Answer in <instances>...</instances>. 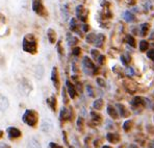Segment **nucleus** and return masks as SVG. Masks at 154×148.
I'll list each match as a JSON object with an SVG mask.
<instances>
[{
    "instance_id": "obj_32",
    "label": "nucleus",
    "mask_w": 154,
    "mask_h": 148,
    "mask_svg": "<svg viewBox=\"0 0 154 148\" xmlns=\"http://www.w3.org/2000/svg\"><path fill=\"white\" fill-rule=\"evenodd\" d=\"M51 129H52V124L51 123L47 124L46 122H43V124H42V131H45V133H49Z\"/></svg>"
},
{
    "instance_id": "obj_20",
    "label": "nucleus",
    "mask_w": 154,
    "mask_h": 148,
    "mask_svg": "<svg viewBox=\"0 0 154 148\" xmlns=\"http://www.w3.org/2000/svg\"><path fill=\"white\" fill-rule=\"evenodd\" d=\"M117 108L119 109V115L121 116V117L125 118V117H127V116L129 115V112H128L127 109L125 108V105H124V104L118 103L117 104Z\"/></svg>"
},
{
    "instance_id": "obj_21",
    "label": "nucleus",
    "mask_w": 154,
    "mask_h": 148,
    "mask_svg": "<svg viewBox=\"0 0 154 148\" xmlns=\"http://www.w3.org/2000/svg\"><path fill=\"white\" fill-rule=\"evenodd\" d=\"M104 106V100L102 98H98L93 102V108L96 111H101Z\"/></svg>"
},
{
    "instance_id": "obj_28",
    "label": "nucleus",
    "mask_w": 154,
    "mask_h": 148,
    "mask_svg": "<svg viewBox=\"0 0 154 148\" xmlns=\"http://www.w3.org/2000/svg\"><path fill=\"white\" fill-rule=\"evenodd\" d=\"M62 97H63V101H64V103L65 104H68L69 103V94H68V92H67V89H66V87L65 88H63V91H62Z\"/></svg>"
},
{
    "instance_id": "obj_44",
    "label": "nucleus",
    "mask_w": 154,
    "mask_h": 148,
    "mask_svg": "<svg viewBox=\"0 0 154 148\" xmlns=\"http://www.w3.org/2000/svg\"><path fill=\"white\" fill-rule=\"evenodd\" d=\"M49 148H63V147L60 146V145H57L54 142H50V144H49Z\"/></svg>"
},
{
    "instance_id": "obj_9",
    "label": "nucleus",
    "mask_w": 154,
    "mask_h": 148,
    "mask_svg": "<svg viewBox=\"0 0 154 148\" xmlns=\"http://www.w3.org/2000/svg\"><path fill=\"white\" fill-rule=\"evenodd\" d=\"M6 131H8V139H10V140H17V139L21 138V136H22L21 131H20L19 128H17V127L11 126L6 129Z\"/></svg>"
},
{
    "instance_id": "obj_23",
    "label": "nucleus",
    "mask_w": 154,
    "mask_h": 148,
    "mask_svg": "<svg viewBox=\"0 0 154 148\" xmlns=\"http://www.w3.org/2000/svg\"><path fill=\"white\" fill-rule=\"evenodd\" d=\"M107 141L110 143H112V144H116V143H118L120 141V136L118 135V134H112V133H109L107 135Z\"/></svg>"
},
{
    "instance_id": "obj_15",
    "label": "nucleus",
    "mask_w": 154,
    "mask_h": 148,
    "mask_svg": "<svg viewBox=\"0 0 154 148\" xmlns=\"http://www.w3.org/2000/svg\"><path fill=\"white\" fill-rule=\"evenodd\" d=\"M105 41H106L105 35H103V33H98L96 37V41H95L94 45L97 48H102L104 46V44H105Z\"/></svg>"
},
{
    "instance_id": "obj_39",
    "label": "nucleus",
    "mask_w": 154,
    "mask_h": 148,
    "mask_svg": "<svg viewBox=\"0 0 154 148\" xmlns=\"http://www.w3.org/2000/svg\"><path fill=\"white\" fill-rule=\"evenodd\" d=\"M105 60H106L105 56L102 55V54H100L99 58H98V60H97V62H98L99 65H104V64H105Z\"/></svg>"
},
{
    "instance_id": "obj_10",
    "label": "nucleus",
    "mask_w": 154,
    "mask_h": 148,
    "mask_svg": "<svg viewBox=\"0 0 154 148\" xmlns=\"http://www.w3.org/2000/svg\"><path fill=\"white\" fill-rule=\"evenodd\" d=\"M66 89H67V92H68V94H69L70 98L75 99L77 97V94H78L75 85H73L70 80H66Z\"/></svg>"
},
{
    "instance_id": "obj_46",
    "label": "nucleus",
    "mask_w": 154,
    "mask_h": 148,
    "mask_svg": "<svg viewBox=\"0 0 154 148\" xmlns=\"http://www.w3.org/2000/svg\"><path fill=\"white\" fill-rule=\"evenodd\" d=\"M128 148H137V145H134V144H131V145H129Z\"/></svg>"
},
{
    "instance_id": "obj_4",
    "label": "nucleus",
    "mask_w": 154,
    "mask_h": 148,
    "mask_svg": "<svg viewBox=\"0 0 154 148\" xmlns=\"http://www.w3.org/2000/svg\"><path fill=\"white\" fill-rule=\"evenodd\" d=\"M75 14H76V18L78 19V21L82 22V23H87L88 20H89L90 11L88 10L83 4H79V5L76 6Z\"/></svg>"
},
{
    "instance_id": "obj_8",
    "label": "nucleus",
    "mask_w": 154,
    "mask_h": 148,
    "mask_svg": "<svg viewBox=\"0 0 154 148\" xmlns=\"http://www.w3.org/2000/svg\"><path fill=\"white\" fill-rule=\"evenodd\" d=\"M74 117V113L72 111V109L68 110L66 108H63L60 112V120L63 122H66L68 120H72Z\"/></svg>"
},
{
    "instance_id": "obj_3",
    "label": "nucleus",
    "mask_w": 154,
    "mask_h": 148,
    "mask_svg": "<svg viewBox=\"0 0 154 148\" xmlns=\"http://www.w3.org/2000/svg\"><path fill=\"white\" fill-rule=\"evenodd\" d=\"M31 8H32V11L35 12V15H38V17L45 18V19L48 18L49 13H48V11H47L43 0H32V2H31Z\"/></svg>"
},
{
    "instance_id": "obj_38",
    "label": "nucleus",
    "mask_w": 154,
    "mask_h": 148,
    "mask_svg": "<svg viewBox=\"0 0 154 148\" xmlns=\"http://www.w3.org/2000/svg\"><path fill=\"white\" fill-rule=\"evenodd\" d=\"M122 1H123L124 3L126 4V5H128V6H132V5H134V4L137 3V0H122Z\"/></svg>"
},
{
    "instance_id": "obj_36",
    "label": "nucleus",
    "mask_w": 154,
    "mask_h": 148,
    "mask_svg": "<svg viewBox=\"0 0 154 148\" xmlns=\"http://www.w3.org/2000/svg\"><path fill=\"white\" fill-rule=\"evenodd\" d=\"M30 148H41V144L38 142L37 140H35V139H32L30 142Z\"/></svg>"
},
{
    "instance_id": "obj_16",
    "label": "nucleus",
    "mask_w": 154,
    "mask_h": 148,
    "mask_svg": "<svg viewBox=\"0 0 154 148\" xmlns=\"http://www.w3.org/2000/svg\"><path fill=\"white\" fill-rule=\"evenodd\" d=\"M91 118H92V122L96 125H99L101 122H102V116L95 111L91 112Z\"/></svg>"
},
{
    "instance_id": "obj_40",
    "label": "nucleus",
    "mask_w": 154,
    "mask_h": 148,
    "mask_svg": "<svg viewBox=\"0 0 154 148\" xmlns=\"http://www.w3.org/2000/svg\"><path fill=\"white\" fill-rule=\"evenodd\" d=\"M147 56H148L151 61H153L154 62V49L148 50V51H147Z\"/></svg>"
},
{
    "instance_id": "obj_11",
    "label": "nucleus",
    "mask_w": 154,
    "mask_h": 148,
    "mask_svg": "<svg viewBox=\"0 0 154 148\" xmlns=\"http://www.w3.org/2000/svg\"><path fill=\"white\" fill-rule=\"evenodd\" d=\"M31 89H32V87H31L30 83H29L27 79H23V80L20 83L19 90H20V92L22 93V95H28L29 93H30Z\"/></svg>"
},
{
    "instance_id": "obj_33",
    "label": "nucleus",
    "mask_w": 154,
    "mask_h": 148,
    "mask_svg": "<svg viewBox=\"0 0 154 148\" xmlns=\"http://www.w3.org/2000/svg\"><path fill=\"white\" fill-rule=\"evenodd\" d=\"M91 55H92L93 60L97 61L99 58V55H100V51H99L98 49H92L91 50Z\"/></svg>"
},
{
    "instance_id": "obj_22",
    "label": "nucleus",
    "mask_w": 154,
    "mask_h": 148,
    "mask_svg": "<svg viewBox=\"0 0 154 148\" xmlns=\"http://www.w3.org/2000/svg\"><path fill=\"white\" fill-rule=\"evenodd\" d=\"M149 30H150V24L148 23V22H145V23H143L141 25V36L142 37H146L147 35H148Z\"/></svg>"
},
{
    "instance_id": "obj_30",
    "label": "nucleus",
    "mask_w": 154,
    "mask_h": 148,
    "mask_svg": "<svg viewBox=\"0 0 154 148\" xmlns=\"http://www.w3.org/2000/svg\"><path fill=\"white\" fill-rule=\"evenodd\" d=\"M127 43L130 45L131 47H132V48H135V47H137V41H135V39L133 38L131 35L127 36Z\"/></svg>"
},
{
    "instance_id": "obj_47",
    "label": "nucleus",
    "mask_w": 154,
    "mask_h": 148,
    "mask_svg": "<svg viewBox=\"0 0 154 148\" xmlns=\"http://www.w3.org/2000/svg\"><path fill=\"white\" fill-rule=\"evenodd\" d=\"M3 137V131H0V139Z\"/></svg>"
},
{
    "instance_id": "obj_27",
    "label": "nucleus",
    "mask_w": 154,
    "mask_h": 148,
    "mask_svg": "<svg viewBox=\"0 0 154 148\" xmlns=\"http://www.w3.org/2000/svg\"><path fill=\"white\" fill-rule=\"evenodd\" d=\"M96 37H97V35H96V33H88V36L85 37L87 43H89V44H94L95 41H96Z\"/></svg>"
},
{
    "instance_id": "obj_6",
    "label": "nucleus",
    "mask_w": 154,
    "mask_h": 148,
    "mask_svg": "<svg viewBox=\"0 0 154 148\" xmlns=\"http://www.w3.org/2000/svg\"><path fill=\"white\" fill-rule=\"evenodd\" d=\"M10 33V27L8 25V19L2 13H0V38H4Z\"/></svg>"
},
{
    "instance_id": "obj_42",
    "label": "nucleus",
    "mask_w": 154,
    "mask_h": 148,
    "mask_svg": "<svg viewBox=\"0 0 154 148\" xmlns=\"http://www.w3.org/2000/svg\"><path fill=\"white\" fill-rule=\"evenodd\" d=\"M81 30H82L83 33H88V31L90 30V25L87 23H83V25L81 26Z\"/></svg>"
},
{
    "instance_id": "obj_41",
    "label": "nucleus",
    "mask_w": 154,
    "mask_h": 148,
    "mask_svg": "<svg viewBox=\"0 0 154 148\" xmlns=\"http://www.w3.org/2000/svg\"><path fill=\"white\" fill-rule=\"evenodd\" d=\"M96 81H97V83H98L100 87H105L106 86V83H105V81H104V79L103 78H101V77H98V78L96 79Z\"/></svg>"
},
{
    "instance_id": "obj_48",
    "label": "nucleus",
    "mask_w": 154,
    "mask_h": 148,
    "mask_svg": "<svg viewBox=\"0 0 154 148\" xmlns=\"http://www.w3.org/2000/svg\"><path fill=\"white\" fill-rule=\"evenodd\" d=\"M102 148H112V147H110V146H107V145H105V146H103Z\"/></svg>"
},
{
    "instance_id": "obj_29",
    "label": "nucleus",
    "mask_w": 154,
    "mask_h": 148,
    "mask_svg": "<svg viewBox=\"0 0 154 148\" xmlns=\"http://www.w3.org/2000/svg\"><path fill=\"white\" fill-rule=\"evenodd\" d=\"M121 63L123 64L124 66H127L129 63H130V55H128L127 53L121 55Z\"/></svg>"
},
{
    "instance_id": "obj_31",
    "label": "nucleus",
    "mask_w": 154,
    "mask_h": 148,
    "mask_svg": "<svg viewBox=\"0 0 154 148\" xmlns=\"http://www.w3.org/2000/svg\"><path fill=\"white\" fill-rule=\"evenodd\" d=\"M72 54H73L75 58H78V56H80L81 54V48L78 46H75L72 48Z\"/></svg>"
},
{
    "instance_id": "obj_5",
    "label": "nucleus",
    "mask_w": 154,
    "mask_h": 148,
    "mask_svg": "<svg viewBox=\"0 0 154 148\" xmlns=\"http://www.w3.org/2000/svg\"><path fill=\"white\" fill-rule=\"evenodd\" d=\"M82 67L85 70V73L88 75H94L97 73V68L95 66L94 62L89 58V56H85L82 60Z\"/></svg>"
},
{
    "instance_id": "obj_19",
    "label": "nucleus",
    "mask_w": 154,
    "mask_h": 148,
    "mask_svg": "<svg viewBox=\"0 0 154 148\" xmlns=\"http://www.w3.org/2000/svg\"><path fill=\"white\" fill-rule=\"evenodd\" d=\"M107 114L112 119H118V118H119V112L116 110L112 104H108L107 105Z\"/></svg>"
},
{
    "instance_id": "obj_49",
    "label": "nucleus",
    "mask_w": 154,
    "mask_h": 148,
    "mask_svg": "<svg viewBox=\"0 0 154 148\" xmlns=\"http://www.w3.org/2000/svg\"><path fill=\"white\" fill-rule=\"evenodd\" d=\"M151 148H154V142L151 143Z\"/></svg>"
},
{
    "instance_id": "obj_7",
    "label": "nucleus",
    "mask_w": 154,
    "mask_h": 148,
    "mask_svg": "<svg viewBox=\"0 0 154 148\" xmlns=\"http://www.w3.org/2000/svg\"><path fill=\"white\" fill-rule=\"evenodd\" d=\"M51 81L53 83L54 88L56 91L60 89V72H58L57 67H53L51 70Z\"/></svg>"
},
{
    "instance_id": "obj_26",
    "label": "nucleus",
    "mask_w": 154,
    "mask_h": 148,
    "mask_svg": "<svg viewBox=\"0 0 154 148\" xmlns=\"http://www.w3.org/2000/svg\"><path fill=\"white\" fill-rule=\"evenodd\" d=\"M56 49H57V53L60 54V56L65 55V48L64 46H63V42L62 41H58V42H56Z\"/></svg>"
},
{
    "instance_id": "obj_25",
    "label": "nucleus",
    "mask_w": 154,
    "mask_h": 148,
    "mask_svg": "<svg viewBox=\"0 0 154 148\" xmlns=\"http://www.w3.org/2000/svg\"><path fill=\"white\" fill-rule=\"evenodd\" d=\"M149 46H150V44H149L148 41L142 40L141 42H140L139 48H140V50H141V52H146V51H148Z\"/></svg>"
},
{
    "instance_id": "obj_37",
    "label": "nucleus",
    "mask_w": 154,
    "mask_h": 148,
    "mask_svg": "<svg viewBox=\"0 0 154 148\" xmlns=\"http://www.w3.org/2000/svg\"><path fill=\"white\" fill-rule=\"evenodd\" d=\"M125 73L127 76H133V75H134V70H133L131 67H128V68H126Z\"/></svg>"
},
{
    "instance_id": "obj_24",
    "label": "nucleus",
    "mask_w": 154,
    "mask_h": 148,
    "mask_svg": "<svg viewBox=\"0 0 154 148\" xmlns=\"http://www.w3.org/2000/svg\"><path fill=\"white\" fill-rule=\"evenodd\" d=\"M124 20H125L126 22H129V23H131V22H134L135 20V16L133 15L131 12H129V11H126L125 13H124Z\"/></svg>"
},
{
    "instance_id": "obj_18",
    "label": "nucleus",
    "mask_w": 154,
    "mask_h": 148,
    "mask_svg": "<svg viewBox=\"0 0 154 148\" xmlns=\"http://www.w3.org/2000/svg\"><path fill=\"white\" fill-rule=\"evenodd\" d=\"M67 41H68V45H69L70 47H75L77 44H78V42H79V40H78V38L75 37V36H72L71 33H68V36H67Z\"/></svg>"
},
{
    "instance_id": "obj_1",
    "label": "nucleus",
    "mask_w": 154,
    "mask_h": 148,
    "mask_svg": "<svg viewBox=\"0 0 154 148\" xmlns=\"http://www.w3.org/2000/svg\"><path fill=\"white\" fill-rule=\"evenodd\" d=\"M22 49L24 52L31 55L37 54L38 50V38L33 33H26L22 39Z\"/></svg>"
},
{
    "instance_id": "obj_34",
    "label": "nucleus",
    "mask_w": 154,
    "mask_h": 148,
    "mask_svg": "<svg viewBox=\"0 0 154 148\" xmlns=\"http://www.w3.org/2000/svg\"><path fill=\"white\" fill-rule=\"evenodd\" d=\"M83 126H85V121H83V118L82 117H79L77 119V127L80 131H83Z\"/></svg>"
},
{
    "instance_id": "obj_14",
    "label": "nucleus",
    "mask_w": 154,
    "mask_h": 148,
    "mask_svg": "<svg viewBox=\"0 0 154 148\" xmlns=\"http://www.w3.org/2000/svg\"><path fill=\"white\" fill-rule=\"evenodd\" d=\"M47 105L50 108V110L52 112L55 113L56 110H57V99L54 95H52L49 98H47Z\"/></svg>"
},
{
    "instance_id": "obj_12",
    "label": "nucleus",
    "mask_w": 154,
    "mask_h": 148,
    "mask_svg": "<svg viewBox=\"0 0 154 148\" xmlns=\"http://www.w3.org/2000/svg\"><path fill=\"white\" fill-rule=\"evenodd\" d=\"M47 39H48L49 43L52 45L56 44V42H57V33H56V31L54 30L53 28H48L47 29Z\"/></svg>"
},
{
    "instance_id": "obj_2",
    "label": "nucleus",
    "mask_w": 154,
    "mask_h": 148,
    "mask_svg": "<svg viewBox=\"0 0 154 148\" xmlns=\"http://www.w3.org/2000/svg\"><path fill=\"white\" fill-rule=\"evenodd\" d=\"M22 120L30 127H37L38 123V113L35 110H26L22 116Z\"/></svg>"
},
{
    "instance_id": "obj_45",
    "label": "nucleus",
    "mask_w": 154,
    "mask_h": 148,
    "mask_svg": "<svg viewBox=\"0 0 154 148\" xmlns=\"http://www.w3.org/2000/svg\"><path fill=\"white\" fill-rule=\"evenodd\" d=\"M0 148H11L8 145H5V144H2L1 146H0Z\"/></svg>"
},
{
    "instance_id": "obj_35",
    "label": "nucleus",
    "mask_w": 154,
    "mask_h": 148,
    "mask_svg": "<svg viewBox=\"0 0 154 148\" xmlns=\"http://www.w3.org/2000/svg\"><path fill=\"white\" fill-rule=\"evenodd\" d=\"M132 120H127V121H125V123L123 124V129L125 131H128L129 129L131 128V125H132Z\"/></svg>"
},
{
    "instance_id": "obj_13",
    "label": "nucleus",
    "mask_w": 154,
    "mask_h": 148,
    "mask_svg": "<svg viewBox=\"0 0 154 148\" xmlns=\"http://www.w3.org/2000/svg\"><path fill=\"white\" fill-rule=\"evenodd\" d=\"M70 30L72 33H80V27H79L78 19L77 18H71V20H70Z\"/></svg>"
},
{
    "instance_id": "obj_17",
    "label": "nucleus",
    "mask_w": 154,
    "mask_h": 148,
    "mask_svg": "<svg viewBox=\"0 0 154 148\" xmlns=\"http://www.w3.org/2000/svg\"><path fill=\"white\" fill-rule=\"evenodd\" d=\"M131 105L132 106H135V108H139V106H144L145 105V99L143 97H140V96H137L134 97L132 100H131Z\"/></svg>"
},
{
    "instance_id": "obj_43",
    "label": "nucleus",
    "mask_w": 154,
    "mask_h": 148,
    "mask_svg": "<svg viewBox=\"0 0 154 148\" xmlns=\"http://www.w3.org/2000/svg\"><path fill=\"white\" fill-rule=\"evenodd\" d=\"M87 91H88V93H89V96L94 97V90H93L92 87H91V86H87Z\"/></svg>"
}]
</instances>
